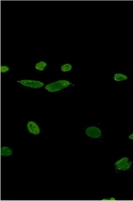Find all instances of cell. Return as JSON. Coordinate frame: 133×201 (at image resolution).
I'll list each match as a JSON object with an SVG mask.
<instances>
[{
	"mask_svg": "<svg viewBox=\"0 0 133 201\" xmlns=\"http://www.w3.org/2000/svg\"><path fill=\"white\" fill-rule=\"evenodd\" d=\"M9 70H10V68L6 66H2L0 68V71H1V73H6L8 71H9Z\"/></svg>",
	"mask_w": 133,
	"mask_h": 201,
	"instance_id": "11",
	"label": "cell"
},
{
	"mask_svg": "<svg viewBox=\"0 0 133 201\" xmlns=\"http://www.w3.org/2000/svg\"><path fill=\"white\" fill-rule=\"evenodd\" d=\"M71 83L66 80H59L51 83L45 86V89L49 92H56L69 87Z\"/></svg>",
	"mask_w": 133,
	"mask_h": 201,
	"instance_id": "1",
	"label": "cell"
},
{
	"mask_svg": "<svg viewBox=\"0 0 133 201\" xmlns=\"http://www.w3.org/2000/svg\"><path fill=\"white\" fill-rule=\"evenodd\" d=\"M72 69V66L70 64H65L61 67V70L63 72H69Z\"/></svg>",
	"mask_w": 133,
	"mask_h": 201,
	"instance_id": "10",
	"label": "cell"
},
{
	"mask_svg": "<svg viewBox=\"0 0 133 201\" xmlns=\"http://www.w3.org/2000/svg\"><path fill=\"white\" fill-rule=\"evenodd\" d=\"M132 164H133V161H129L121 165L115 167V168L118 171H126V170H129V169H130Z\"/></svg>",
	"mask_w": 133,
	"mask_h": 201,
	"instance_id": "5",
	"label": "cell"
},
{
	"mask_svg": "<svg viewBox=\"0 0 133 201\" xmlns=\"http://www.w3.org/2000/svg\"><path fill=\"white\" fill-rule=\"evenodd\" d=\"M13 151L11 149L7 147H3L1 148V155L2 157H9L12 155Z\"/></svg>",
	"mask_w": 133,
	"mask_h": 201,
	"instance_id": "6",
	"label": "cell"
},
{
	"mask_svg": "<svg viewBox=\"0 0 133 201\" xmlns=\"http://www.w3.org/2000/svg\"><path fill=\"white\" fill-rule=\"evenodd\" d=\"M19 82L27 87L32 88H40L44 85L43 82L38 80H20Z\"/></svg>",
	"mask_w": 133,
	"mask_h": 201,
	"instance_id": "3",
	"label": "cell"
},
{
	"mask_svg": "<svg viewBox=\"0 0 133 201\" xmlns=\"http://www.w3.org/2000/svg\"><path fill=\"white\" fill-rule=\"evenodd\" d=\"M129 139L130 140H133V134H131L130 135H129Z\"/></svg>",
	"mask_w": 133,
	"mask_h": 201,
	"instance_id": "13",
	"label": "cell"
},
{
	"mask_svg": "<svg viewBox=\"0 0 133 201\" xmlns=\"http://www.w3.org/2000/svg\"><path fill=\"white\" fill-rule=\"evenodd\" d=\"M27 129L30 134L35 135L40 133V129L38 125L34 121H29L27 124Z\"/></svg>",
	"mask_w": 133,
	"mask_h": 201,
	"instance_id": "4",
	"label": "cell"
},
{
	"mask_svg": "<svg viewBox=\"0 0 133 201\" xmlns=\"http://www.w3.org/2000/svg\"><path fill=\"white\" fill-rule=\"evenodd\" d=\"M85 133L87 136L93 139L100 138L102 134L101 129L96 126H90L87 127Z\"/></svg>",
	"mask_w": 133,
	"mask_h": 201,
	"instance_id": "2",
	"label": "cell"
},
{
	"mask_svg": "<svg viewBox=\"0 0 133 201\" xmlns=\"http://www.w3.org/2000/svg\"><path fill=\"white\" fill-rule=\"evenodd\" d=\"M129 161V159L128 157H124V158H121L119 160H118V161H116L115 162V163L114 164V167H118V166H120V165H122L123 164L128 162Z\"/></svg>",
	"mask_w": 133,
	"mask_h": 201,
	"instance_id": "9",
	"label": "cell"
},
{
	"mask_svg": "<svg viewBox=\"0 0 133 201\" xmlns=\"http://www.w3.org/2000/svg\"><path fill=\"white\" fill-rule=\"evenodd\" d=\"M47 64L46 62L44 61H40L35 64V67L37 70L39 71H43L45 69V68L47 67Z\"/></svg>",
	"mask_w": 133,
	"mask_h": 201,
	"instance_id": "8",
	"label": "cell"
},
{
	"mask_svg": "<svg viewBox=\"0 0 133 201\" xmlns=\"http://www.w3.org/2000/svg\"><path fill=\"white\" fill-rule=\"evenodd\" d=\"M128 77L123 74L121 73H116L114 76V80L116 82H121L124 80H127Z\"/></svg>",
	"mask_w": 133,
	"mask_h": 201,
	"instance_id": "7",
	"label": "cell"
},
{
	"mask_svg": "<svg viewBox=\"0 0 133 201\" xmlns=\"http://www.w3.org/2000/svg\"><path fill=\"white\" fill-rule=\"evenodd\" d=\"M103 201H116V199L114 197H111L110 198H105V199H102V200Z\"/></svg>",
	"mask_w": 133,
	"mask_h": 201,
	"instance_id": "12",
	"label": "cell"
}]
</instances>
